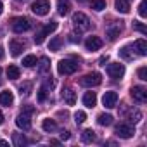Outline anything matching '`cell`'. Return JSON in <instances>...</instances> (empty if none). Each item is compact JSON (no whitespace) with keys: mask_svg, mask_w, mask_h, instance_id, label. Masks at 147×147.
<instances>
[{"mask_svg":"<svg viewBox=\"0 0 147 147\" xmlns=\"http://www.w3.org/2000/svg\"><path fill=\"white\" fill-rule=\"evenodd\" d=\"M119 33H121V28L116 24V26H109L107 30H106V36H107V40L109 42H114L118 36H119Z\"/></svg>","mask_w":147,"mask_h":147,"instance_id":"e0dca14e","label":"cell"},{"mask_svg":"<svg viewBox=\"0 0 147 147\" xmlns=\"http://www.w3.org/2000/svg\"><path fill=\"white\" fill-rule=\"evenodd\" d=\"M114 133L119 138H131L135 135V128L131 126V123H119V125H116Z\"/></svg>","mask_w":147,"mask_h":147,"instance_id":"52a82bcc","label":"cell"},{"mask_svg":"<svg viewBox=\"0 0 147 147\" xmlns=\"http://www.w3.org/2000/svg\"><path fill=\"white\" fill-rule=\"evenodd\" d=\"M78 2H85V0H78Z\"/></svg>","mask_w":147,"mask_h":147,"instance_id":"7dc6e473","label":"cell"},{"mask_svg":"<svg viewBox=\"0 0 147 147\" xmlns=\"http://www.w3.org/2000/svg\"><path fill=\"white\" fill-rule=\"evenodd\" d=\"M50 73V62H49V57H42L38 61V75L40 76H47Z\"/></svg>","mask_w":147,"mask_h":147,"instance_id":"5bb4252c","label":"cell"},{"mask_svg":"<svg viewBox=\"0 0 147 147\" xmlns=\"http://www.w3.org/2000/svg\"><path fill=\"white\" fill-rule=\"evenodd\" d=\"M145 4H147L145 0H142V4L138 5V14H140V18H145V16H147V11H145Z\"/></svg>","mask_w":147,"mask_h":147,"instance_id":"8d00e7d4","label":"cell"},{"mask_svg":"<svg viewBox=\"0 0 147 147\" xmlns=\"http://www.w3.org/2000/svg\"><path fill=\"white\" fill-rule=\"evenodd\" d=\"M16 2H19V4H23V2H26V0H16Z\"/></svg>","mask_w":147,"mask_h":147,"instance_id":"bcb514c9","label":"cell"},{"mask_svg":"<svg viewBox=\"0 0 147 147\" xmlns=\"http://www.w3.org/2000/svg\"><path fill=\"white\" fill-rule=\"evenodd\" d=\"M137 75H138V78L140 80H147V67L145 66H142V67H138V71H137Z\"/></svg>","mask_w":147,"mask_h":147,"instance_id":"e575fe53","label":"cell"},{"mask_svg":"<svg viewBox=\"0 0 147 147\" xmlns=\"http://www.w3.org/2000/svg\"><path fill=\"white\" fill-rule=\"evenodd\" d=\"M0 78H2V67H0ZM0 83H2V80H0Z\"/></svg>","mask_w":147,"mask_h":147,"instance_id":"f6af8a7d","label":"cell"},{"mask_svg":"<svg viewBox=\"0 0 147 147\" xmlns=\"http://www.w3.org/2000/svg\"><path fill=\"white\" fill-rule=\"evenodd\" d=\"M114 7L121 14H128L130 12V2L128 0H114Z\"/></svg>","mask_w":147,"mask_h":147,"instance_id":"2e32d148","label":"cell"},{"mask_svg":"<svg viewBox=\"0 0 147 147\" xmlns=\"http://www.w3.org/2000/svg\"><path fill=\"white\" fill-rule=\"evenodd\" d=\"M2 57H4V49L0 47V59H2Z\"/></svg>","mask_w":147,"mask_h":147,"instance_id":"7bdbcfd3","label":"cell"},{"mask_svg":"<svg viewBox=\"0 0 147 147\" xmlns=\"http://www.w3.org/2000/svg\"><path fill=\"white\" fill-rule=\"evenodd\" d=\"M35 113V107H31V106H24L23 107V113L21 114H18V118H16V125H18V128H21V130H30L31 128V114Z\"/></svg>","mask_w":147,"mask_h":147,"instance_id":"6da1fadb","label":"cell"},{"mask_svg":"<svg viewBox=\"0 0 147 147\" xmlns=\"http://www.w3.org/2000/svg\"><path fill=\"white\" fill-rule=\"evenodd\" d=\"M45 99H47V87H42L38 90V102H45Z\"/></svg>","mask_w":147,"mask_h":147,"instance_id":"d590c367","label":"cell"},{"mask_svg":"<svg viewBox=\"0 0 147 147\" xmlns=\"http://www.w3.org/2000/svg\"><path fill=\"white\" fill-rule=\"evenodd\" d=\"M0 104L2 106H12L14 104V95H12V92H2L0 94Z\"/></svg>","mask_w":147,"mask_h":147,"instance_id":"44dd1931","label":"cell"},{"mask_svg":"<svg viewBox=\"0 0 147 147\" xmlns=\"http://www.w3.org/2000/svg\"><path fill=\"white\" fill-rule=\"evenodd\" d=\"M57 30V23L55 21H50V23H47L36 35H35V43L36 45H40V43H43V40H45V36H49L52 31H55Z\"/></svg>","mask_w":147,"mask_h":147,"instance_id":"8992f818","label":"cell"},{"mask_svg":"<svg viewBox=\"0 0 147 147\" xmlns=\"http://www.w3.org/2000/svg\"><path fill=\"white\" fill-rule=\"evenodd\" d=\"M69 11H71V4L67 2V0H59L57 2V12L61 16H67Z\"/></svg>","mask_w":147,"mask_h":147,"instance_id":"d6986e66","label":"cell"},{"mask_svg":"<svg viewBox=\"0 0 147 147\" xmlns=\"http://www.w3.org/2000/svg\"><path fill=\"white\" fill-rule=\"evenodd\" d=\"M106 61H107V55H106V57H100V61H99V62H100V66H106V64H104Z\"/></svg>","mask_w":147,"mask_h":147,"instance_id":"ab89813d","label":"cell"},{"mask_svg":"<svg viewBox=\"0 0 147 147\" xmlns=\"http://www.w3.org/2000/svg\"><path fill=\"white\" fill-rule=\"evenodd\" d=\"M119 57L125 59V61H131V59H133V50H131V47H130V45L123 47V49L119 50Z\"/></svg>","mask_w":147,"mask_h":147,"instance_id":"83f0119b","label":"cell"},{"mask_svg":"<svg viewBox=\"0 0 147 147\" xmlns=\"http://www.w3.org/2000/svg\"><path fill=\"white\" fill-rule=\"evenodd\" d=\"M97 123H99L100 126H109V125H113V116H111V114H106V113H102V114H99V118H97Z\"/></svg>","mask_w":147,"mask_h":147,"instance_id":"4316f807","label":"cell"},{"mask_svg":"<svg viewBox=\"0 0 147 147\" xmlns=\"http://www.w3.org/2000/svg\"><path fill=\"white\" fill-rule=\"evenodd\" d=\"M31 88H33L31 82H24L23 85H19V94H21V97H28V95L31 94Z\"/></svg>","mask_w":147,"mask_h":147,"instance_id":"f1b7e54d","label":"cell"},{"mask_svg":"<svg viewBox=\"0 0 147 147\" xmlns=\"http://www.w3.org/2000/svg\"><path fill=\"white\" fill-rule=\"evenodd\" d=\"M130 95L133 97V100H135V102L144 104V102L147 100V88H145V87L137 85V87H133V88L130 90Z\"/></svg>","mask_w":147,"mask_h":147,"instance_id":"30bf717a","label":"cell"},{"mask_svg":"<svg viewBox=\"0 0 147 147\" xmlns=\"http://www.w3.org/2000/svg\"><path fill=\"white\" fill-rule=\"evenodd\" d=\"M92 9L94 11H97V12H100V11H104L106 9V0H92Z\"/></svg>","mask_w":147,"mask_h":147,"instance_id":"1f68e13d","label":"cell"},{"mask_svg":"<svg viewBox=\"0 0 147 147\" xmlns=\"http://www.w3.org/2000/svg\"><path fill=\"white\" fill-rule=\"evenodd\" d=\"M82 140H83L85 144H92V142H97V133H95L94 130H85V131L82 133Z\"/></svg>","mask_w":147,"mask_h":147,"instance_id":"603a6c76","label":"cell"},{"mask_svg":"<svg viewBox=\"0 0 147 147\" xmlns=\"http://www.w3.org/2000/svg\"><path fill=\"white\" fill-rule=\"evenodd\" d=\"M31 11L36 16H47L50 11V2L49 0H35L31 4Z\"/></svg>","mask_w":147,"mask_h":147,"instance_id":"ba28073f","label":"cell"},{"mask_svg":"<svg viewBox=\"0 0 147 147\" xmlns=\"http://www.w3.org/2000/svg\"><path fill=\"white\" fill-rule=\"evenodd\" d=\"M133 47H135V50H137L138 55H147V42H145L144 38L137 40V42L133 43Z\"/></svg>","mask_w":147,"mask_h":147,"instance_id":"ffe728a7","label":"cell"},{"mask_svg":"<svg viewBox=\"0 0 147 147\" xmlns=\"http://www.w3.org/2000/svg\"><path fill=\"white\" fill-rule=\"evenodd\" d=\"M2 12H4V4L0 2V14H2Z\"/></svg>","mask_w":147,"mask_h":147,"instance_id":"ee69618b","label":"cell"},{"mask_svg":"<svg viewBox=\"0 0 147 147\" xmlns=\"http://www.w3.org/2000/svg\"><path fill=\"white\" fill-rule=\"evenodd\" d=\"M5 145H7V142H5V140H0V147H5Z\"/></svg>","mask_w":147,"mask_h":147,"instance_id":"b9f144b4","label":"cell"},{"mask_svg":"<svg viewBox=\"0 0 147 147\" xmlns=\"http://www.w3.org/2000/svg\"><path fill=\"white\" fill-rule=\"evenodd\" d=\"M116 102H118V94H116V92H106V94H104V97H102L104 107L113 109V107H116Z\"/></svg>","mask_w":147,"mask_h":147,"instance_id":"7c38bea8","label":"cell"},{"mask_svg":"<svg viewBox=\"0 0 147 147\" xmlns=\"http://www.w3.org/2000/svg\"><path fill=\"white\" fill-rule=\"evenodd\" d=\"M61 45H62V38H59V36H54V38L50 40V43H49V50H52V52H57V50L61 49Z\"/></svg>","mask_w":147,"mask_h":147,"instance_id":"f546056e","label":"cell"},{"mask_svg":"<svg viewBox=\"0 0 147 147\" xmlns=\"http://www.w3.org/2000/svg\"><path fill=\"white\" fill-rule=\"evenodd\" d=\"M11 28L14 33H24L31 28V21L28 18H14L11 21Z\"/></svg>","mask_w":147,"mask_h":147,"instance_id":"5b68a950","label":"cell"},{"mask_svg":"<svg viewBox=\"0 0 147 147\" xmlns=\"http://www.w3.org/2000/svg\"><path fill=\"white\" fill-rule=\"evenodd\" d=\"M100 83H102V76H100V73H97V71L88 73V75H85V76L80 78V85L82 87L92 88V87H99Z\"/></svg>","mask_w":147,"mask_h":147,"instance_id":"277c9868","label":"cell"},{"mask_svg":"<svg viewBox=\"0 0 147 147\" xmlns=\"http://www.w3.org/2000/svg\"><path fill=\"white\" fill-rule=\"evenodd\" d=\"M24 47H26V43L23 42V40H18V38H12L11 42H9V50H11V54L14 55V57H18L23 50H24Z\"/></svg>","mask_w":147,"mask_h":147,"instance_id":"8fae6325","label":"cell"},{"mask_svg":"<svg viewBox=\"0 0 147 147\" xmlns=\"http://www.w3.org/2000/svg\"><path fill=\"white\" fill-rule=\"evenodd\" d=\"M69 137H71V133H69L67 130H62V131H61V140H67Z\"/></svg>","mask_w":147,"mask_h":147,"instance_id":"f35d334b","label":"cell"},{"mask_svg":"<svg viewBox=\"0 0 147 147\" xmlns=\"http://www.w3.org/2000/svg\"><path fill=\"white\" fill-rule=\"evenodd\" d=\"M83 104L87 106V107H95V104H97V95H95V92H87L85 95H83Z\"/></svg>","mask_w":147,"mask_h":147,"instance_id":"ac0fdd59","label":"cell"},{"mask_svg":"<svg viewBox=\"0 0 147 147\" xmlns=\"http://www.w3.org/2000/svg\"><path fill=\"white\" fill-rule=\"evenodd\" d=\"M19 75H21V71H19V67L16 64H11L7 67V76H9V80H18Z\"/></svg>","mask_w":147,"mask_h":147,"instance_id":"484cf974","label":"cell"},{"mask_svg":"<svg viewBox=\"0 0 147 147\" xmlns=\"http://www.w3.org/2000/svg\"><path fill=\"white\" fill-rule=\"evenodd\" d=\"M85 47H87V50L95 52V50H99V49L102 47V40H100L99 36H88L87 42H85Z\"/></svg>","mask_w":147,"mask_h":147,"instance_id":"4fadbf2b","label":"cell"},{"mask_svg":"<svg viewBox=\"0 0 147 147\" xmlns=\"http://www.w3.org/2000/svg\"><path fill=\"white\" fill-rule=\"evenodd\" d=\"M107 75H109L113 80H119V78H123V75H125V66L119 64V62H113V64H109V66H107Z\"/></svg>","mask_w":147,"mask_h":147,"instance_id":"9c48e42d","label":"cell"},{"mask_svg":"<svg viewBox=\"0 0 147 147\" xmlns=\"http://www.w3.org/2000/svg\"><path fill=\"white\" fill-rule=\"evenodd\" d=\"M133 30H137V31H140L142 35H147V28L142 24V23H138V21H133Z\"/></svg>","mask_w":147,"mask_h":147,"instance_id":"836d02e7","label":"cell"},{"mask_svg":"<svg viewBox=\"0 0 147 147\" xmlns=\"http://www.w3.org/2000/svg\"><path fill=\"white\" fill-rule=\"evenodd\" d=\"M73 26L78 31H88L92 28V23L83 12H76V14H73Z\"/></svg>","mask_w":147,"mask_h":147,"instance_id":"3957f363","label":"cell"},{"mask_svg":"<svg viewBox=\"0 0 147 147\" xmlns=\"http://www.w3.org/2000/svg\"><path fill=\"white\" fill-rule=\"evenodd\" d=\"M42 128H43L47 133H54V131L57 130V123H55L54 119L47 118V119H43V123H42Z\"/></svg>","mask_w":147,"mask_h":147,"instance_id":"7402d4cb","label":"cell"},{"mask_svg":"<svg viewBox=\"0 0 147 147\" xmlns=\"http://www.w3.org/2000/svg\"><path fill=\"white\" fill-rule=\"evenodd\" d=\"M69 42H71V43H80V42H82V38H80V35L71 33V35H69Z\"/></svg>","mask_w":147,"mask_h":147,"instance_id":"74e56055","label":"cell"},{"mask_svg":"<svg viewBox=\"0 0 147 147\" xmlns=\"http://www.w3.org/2000/svg\"><path fill=\"white\" fill-rule=\"evenodd\" d=\"M76 71H78V62H76V61L62 59V61H59V64H57V73H59V75L67 76V75H73V73H76Z\"/></svg>","mask_w":147,"mask_h":147,"instance_id":"7a4b0ae2","label":"cell"},{"mask_svg":"<svg viewBox=\"0 0 147 147\" xmlns=\"http://www.w3.org/2000/svg\"><path fill=\"white\" fill-rule=\"evenodd\" d=\"M126 119H128V123H138L140 119H142V113L138 111V109H131L128 114H126Z\"/></svg>","mask_w":147,"mask_h":147,"instance_id":"cb8c5ba5","label":"cell"},{"mask_svg":"<svg viewBox=\"0 0 147 147\" xmlns=\"http://www.w3.org/2000/svg\"><path fill=\"white\" fill-rule=\"evenodd\" d=\"M85 119H87V114H85L83 111H76V113H75V123H76V125L85 123Z\"/></svg>","mask_w":147,"mask_h":147,"instance_id":"d6a6232c","label":"cell"},{"mask_svg":"<svg viewBox=\"0 0 147 147\" xmlns=\"http://www.w3.org/2000/svg\"><path fill=\"white\" fill-rule=\"evenodd\" d=\"M4 125V114H2V111H0V126Z\"/></svg>","mask_w":147,"mask_h":147,"instance_id":"60d3db41","label":"cell"},{"mask_svg":"<svg viewBox=\"0 0 147 147\" xmlns=\"http://www.w3.org/2000/svg\"><path fill=\"white\" fill-rule=\"evenodd\" d=\"M23 66H24V67H33V66H36V57H35L33 54L26 55V57L23 59Z\"/></svg>","mask_w":147,"mask_h":147,"instance_id":"4dcf8cb0","label":"cell"},{"mask_svg":"<svg viewBox=\"0 0 147 147\" xmlns=\"http://www.w3.org/2000/svg\"><path fill=\"white\" fill-rule=\"evenodd\" d=\"M62 99H64V102H66L67 106H75V102H76V94L73 92L71 88H64V90H62Z\"/></svg>","mask_w":147,"mask_h":147,"instance_id":"9a60e30c","label":"cell"},{"mask_svg":"<svg viewBox=\"0 0 147 147\" xmlns=\"http://www.w3.org/2000/svg\"><path fill=\"white\" fill-rule=\"evenodd\" d=\"M12 144L16 147H24L28 144V140H26V137L23 133H12Z\"/></svg>","mask_w":147,"mask_h":147,"instance_id":"d4e9b609","label":"cell"}]
</instances>
